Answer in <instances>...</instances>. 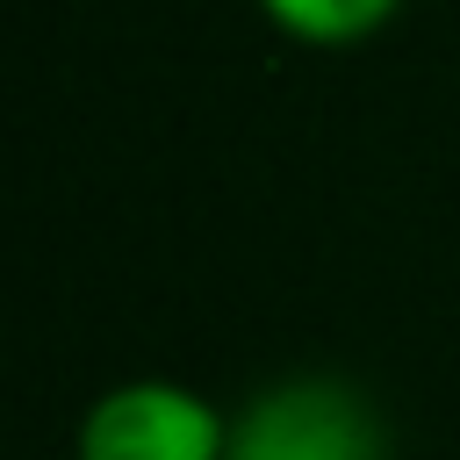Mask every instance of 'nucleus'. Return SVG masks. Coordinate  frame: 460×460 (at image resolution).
I'll return each mask as SVG.
<instances>
[{"label":"nucleus","instance_id":"1","mask_svg":"<svg viewBox=\"0 0 460 460\" xmlns=\"http://www.w3.org/2000/svg\"><path fill=\"white\" fill-rule=\"evenodd\" d=\"M223 460H388V424L352 381L295 374L230 410Z\"/></svg>","mask_w":460,"mask_h":460},{"label":"nucleus","instance_id":"2","mask_svg":"<svg viewBox=\"0 0 460 460\" xmlns=\"http://www.w3.org/2000/svg\"><path fill=\"white\" fill-rule=\"evenodd\" d=\"M223 453H230V417L172 374H137L101 388L72 431V460H223Z\"/></svg>","mask_w":460,"mask_h":460},{"label":"nucleus","instance_id":"3","mask_svg":"<svg viewBox=\"0 0 460 460\" xmlns=\"http://www.w3.org/2000/svg\"><path fill=\"white\" fill-rule=\"evenodd\" d=\"M402 0H259V14L295 36V43H316V50H338V43H367L374 29L395 22Z\"/></svg>","mask_w":460,"mask_h":460}]
</instances>
